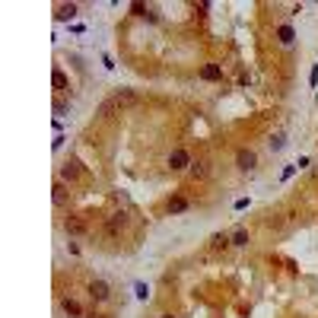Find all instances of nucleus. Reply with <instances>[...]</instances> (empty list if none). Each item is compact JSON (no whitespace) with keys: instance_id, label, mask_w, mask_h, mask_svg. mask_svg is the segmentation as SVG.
I'll list each match as a JSON object with an SVG mask.
<instances>
[{"instance_id":"nucleus-9","label":"nucleus","mask_w":318,"mask_h":318,"mask_svg":"<svg viewBox=\"0 0 318 318\" xmlns=\"http://www.w3.org/2000/svg\"><path fill=\"white\" fill-rule=\"evenodd\" d=\"M77 13H80L77 3H58V6H54V19H58V23H70Z\"/></svg>"},{"instance_id":"nucleus-10","label":"nucleus","mask_w":318,"mask_h":318,"mask_svg":"<svg viewBox=\"0 0 318 318\" xmlns=\"http://www.w3.org/2000/svg\"><path fill=\"white\" fill-rule=\"evenodd\" d=\"M51 201H54V204H58V207H67V204H70V191H67V185H64V181H54V188H51Z\"/></svg>"},{"instance_id":"nucleus-5","label":"nucleus","mask_w":318,"mask_h":318,"mask_svg":"<svg viewBox=\"0 0 318 318\" xmlns=\"http://www.w3.org/2000/svg\"><path fill=\"white\" fill-rule=\"evenodd\" d=\"M235 166H239V172H252V169L258 166V156H255V150H245V146H242V150L235 153Z\"/></svg>"},{"instance_id":"nucleus-11","label":"nucleus","mask_w":318,"mask_h":318,"mask_svg":"<svg viewBox=\"0 0 318 318\" xmlns=\"http://www.w3.org/2000/svg\"><path fill=\"white\" fill-rule=\"evenodd\" d=\"M60 309H64V315L67 318H83L86 312H83V306H80L77 299H70V296H67V299H60Z\"/></svg>"},{"instance_id":"nucleus-3","label":"nucleus","mask_w":318,"mask_h":318,"mask_svg":"<svg viewBox=\"0 0 318 318\" xmlns=\"http://www.w3.org/2000/svg\"><path fill=\"white\" fill-rule=\"evenodd\" d=\"M64 232L67 235H70V239H73V235H86V232H89V223H86V216H67V220H64Z\"/></svg>"},{"instance_id":"nucleus-22","label":"nucleus","mask_w":318,"mask_h":318,"mask_svg":"<svg viewBox=\"0 0 318 318\" xmlns=\"http://www.w3.org/2000/svg\"><path fill=\"white\" fill-rule=\"evenodd\" d=\"M312 86H318V64L312 67Z\"/></svg>"},{"instance_id":"nucleus-16","label":"nucleus","mask_w":318,"mask_h":318,"mask_svg":"<svg viewBox=\"0 0 318 318\" xmlns=\"http://www.w3.org/2000/svg\"><path fill=\"white\" fill-rule=\"evenodd\" d=\"M201 77H204V80H223L220 64H204V67H201Z\"/></svg>"},{"instance_id":"nucleus-18","label":"nucleus","mask_w":318,"mask_h":318,"mask_svg":"<svg viewBox=\"0 0 318 318\" xmlns=\"http://www.w3.org/2000/svg\"><path fill=\"white\" fill-rule=\"evenodd\" d=\"M131 13L134 16H144V19H156V10H150V6H144V3H131Z\"/></svg>"},{"instance_id":"nucleus-21","label":"nucleus","mask_w":318,"mask_h":318,"mask_svg":"<svg viewBox=\"0 0 318 318\" xmlns=\"http://www.w3.org/2000/svg\"><path fill=\"white\" fill-rule=\"evenodd\" d=\"M67 112H70V105H67V102H60V99H58V102H54V115H58V118H64Z\"/></svg>"},{"instance_id":"nucleus-14","label":"nucleus","mask_w":318,"mask_h":318,"mask_svg":"<svg viewBox=\"0 0 318 318\" xmlns=\"http://www.w3.org/2000/svg\"><path fill=\"white\" fill-rule=\"evenodd\" d=\"M229 245H232V239H229L226 232H216V235H210V248H213V252H226Z\"/></svg>"},{"instance_id":"nucleus-20","label":"nucleus","mask_w":318,"mask_h":318,"mask_svg":"<svg viewBox=\"0 0 318 318\" xmlns=\"http://www.w3.org/2000/svg\"><path fill=\"white\" fill-rule=\"evenodd\" d=\"M283 144H287L283 134H274V137H270V150H283Z\"/></svg>"},{"instance_id":"nucleus-19","label":"nucleus","mask_w":318,"mask_h":318,"mask_svg":"<svg viewBox=\"0 0 318 318\" xmlns=\"http://www.w3.org/2000/svg\"><path fill=\"white\" fill-rule=\"evenodd\" d=\"M99 115H102V118H108V115H118V105H115V99L108 96L102 105H99Z\"/></svg>"},{"instance_id":"nucleus-15","label":"nucleus","mask_w":318,"mask_h":318,"mask_svg":"<svg viewBox=\"0 0 318 318\" xmlns=\"http://www.w3.org/2000/svg\"><path fill=\"white\" fill-rule=\"evenodd\" d=\"M229 239H232V245H235V248H248L252 235H248V229H235V232H229Z\"/></svg>"},{"instance_id":"nucleus-8","label":"nucleus","mask_w":318,"mask_h":318,"mask_svg":"<svg viewBox=\"0 0 318 318\" xmlns=\"http://www.w3.org/2000/svg\"><path fill=\"white\" fill-rule=\"evenodd\" d=\"M185 210H191V201L181 198V194H175V198H169V201H166V213H169V216L185 213Z\"/></svg>"},{"instance_id":"nucleus-1","label":"nucleus","mask_w":318,"mask_h":318,"mask_svg":"<svg viewBox=\"0 0 318 318\" xmlns=\"http://www.w3.org/2000/svg\"><path fill=\"white\" fill-rule=\"evenodd\" d=\"M191 153L185 150V146H175L172 153H169V159H166V166L172 169V172H185V169H191Z\"/></svg>"},{"instance_id":"nucleus-2","label":"nucleus","mask_w":318,"mask_h":318,"mask_svg":"<svg viewBox=\"0 0 318 318\" xmlns=\"http://www.w3.org/2000/svg\"><path fill=\"white\" fill-rule=\"evenodd\" d=\"M124 229H127V213L124 210H115L112 216H108V223H105V235H108V239H118Z\"/></svg>"},{"instance_id":"nucleus-12","label":"nucleus","mask_w":318,"mask_h":318,"mask_svg":"<svg viewBox=\"0 0 318 318\" xmlns=\"http://www.w3.org/2000/svg\"><path fill=\"white\" fill-rule=\"evenodd\" d=\"M207 172H210V166H207L204 159H198V162H191V169H188V175H191L194 181H201V178H207Z\"/></svg>"},{"instance_id":"nucleus-17","label":"nucleus","mask_w":318,"mask_h":318,"mask_svg":"<svg viewBox=\"0 0 318 318\" xmlns=\"http://www.w3.org/2000/svg\"><path fill=\"white\" fill-rule=\"evenodd\" d=\"M293 38H296L293 26H280V29H277V42L280 45H293Z\"/></svg>"},{"instance_id":"nucleus-4","label":"nucleus","mask_w":318,"mask_h":318,"mask_svg":"<svg viewBox=\"0 0 318 318\" xmlns=\"http://www.w3.org/2000/svg\"><path fill=\"white\" fill-rule=\"evenodd\" d=\"M86 293H89V299H92V302H108L112 289H108V283H105V280H89Z\"/></svg>"},{"instance_id":"nucleus-24","label":"nucleus","mask_w":318,"mask_h":318,"mask_svg":"<svg viewBox=\"0 0 318 318\" xmlns=\"http://www.w3.org/2000/svg\"><path fill=\"white\" fill-rule=\"evenodd\" d=\"M159 318H175V315H172V312H166V315H159Z\"/></svg>"},{"instance_id":"nucleus-23","label":"nucleus","mask_w":318,"mask_h":318,"mask_svg":"<svg viewBox=\"0 0 318 318\" xmlns=\"http://www.w3.org/2000/svg\"><path fill=\"white\" fill-rule=\"evenodd\" d=\"M83 318H102V315H96V312H86Z\"/></svg>"},{"instance_id":"nucleus-7","label":"nucleus","mask_w":318,"mask_h":318,"mask_svg":"<svg viewBox=\"0 0 318 318\" xmlns=\"http://www.w3.org/2000/svg\"><path fill=\"white\" fill-rule=\"evenodd\" d=\"M80 175H83V169H80L77 159H67L64 166H60V181H64V185H67V181H77Z\"/></svg>"},{"instance_id":"nucleus-13","label":"nucleus","mask_w":318,"mask_h":318,"mask_svg":"<svg viewBox=\"0 0 318 318\" xmlns=\"http://www.w3.org/2000/svg\"><path fill=\"white\" fill-rule=\"evenodd\" d=\"M51 86H54V92H67V86H70L67 73H64V70H54V73H51Z\"/></svg>"},{"instance_id":"nucleus-6","label":"nucleus","mask_w":318,"mask_h":318,"mask_svg":"<svg viewBox=\"0 0 318 318\" xmlns=\"http://www.w3.org/2000/svg\"><path fill=\"white\" fill-rule=\"evenodd\" d=\"M112 99H115V105H118V112H121V108H131V105L140 102V96H137L134 89H118Z\"/></svg>"}]
</instances>
